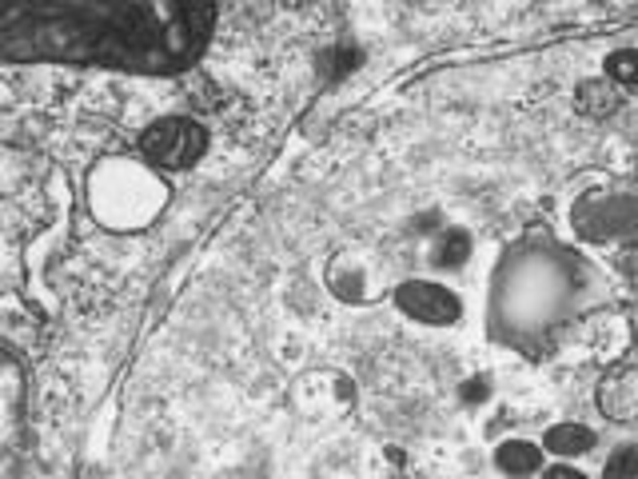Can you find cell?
I'll return each instance as SVG.
<instances>
[{
    "label": "cell",
    "mask_w": 638,
    "mask_h": 479,
    "mask_svg": "<svg viewBox=\"0 0 638 479\" xmlns=\"http://www.w3.org/2000/svg\"><path fill=\"white\" fill-rule=\"evenodd\" d=\"M212 4L144 0H32L0 17V52L12 61L104 64L133 72H180L208 44Z\"/></svg>",
    "instance_id": "6da1fadb"
},
{
    "label": "cell",
    "mask_w": 638,
    "mask_h": 479,
    "mask_svg": "<svg viewBox=\"0 0 638 479\" xmlns=\"http://www.w3.org/2000/svg\"><path fill=\"white\" fill-rule=\"evenodd\" d=\"M208 148V136L196 121L184 116H168V121L153 124L140 140V153L160 168H192Z\"/></svg>",
    "instance_id": "7a4b0ae2"
},
{
    "label": "cell",
    "mask_w": 638,
    "mask_h": 479,
    "mask_svg": "<svg viewBox=\"0 0 638 479\" xmlns=\"http://www.w3.org/2000/svg\"><path fill=\"white\" fill-rule=\"evenodd\" d=\"M399 308L407 316L423 320V324H456L459 320V300L439 284H423V280H407L396 292Z\"/></svg>",
    "instance_id": "3957f363"
},
{
    "label": "cell",
    "mask_w": 638,
    "mask_h": 479,
    "mask_svg": "<svg viewBox=\"0 0 638 479\" xmlns=\"http://www.w3.org/2000/svg\"><path fill=\"white\" fill-rule=\"evenodd\" d=\"M598 404L610 419H638V367H623L603 379Z\"/></svg>",
    "instance_id": "277c9868"
},
{
    "label": "cell",
    "mask_w": 638,
    "mask_h": 479,
    "mask_svg": "<svg viewBox=\"0 0 638 479\" xmlns=\"http://www.w3.org/2000/svg\"><path fill=\"white\" fill-rule=\"evenodd\" d=\"M495 459H499V468H503L506 476H531V471H538V464H543V451H538L535 444L511 439V444L499 448Z\"/></svg>",
    "instance_id": "5b68a950"
},
{
    "label": "cell",
    "mask_w": 638,
    "mask_h": 479,
    "mask_svg": "<svg viewBox=\"0 0 638 479\" xmlns=\"http://www.w3.org/2000/svg\"><path fill=\"white\" fill-rule=\"evenodd\" d=\"M590 448H595V436L578 424H558L547 431V451H555V456H583Z\"/></svg>",
    "instance_id": "8992f818"
},
{
    "label": "cell",
    "mask_w": 638,
    "mask_h": 479,
    "mask_svg": "<svg viewBox=\"0 0 638 479\" xmlns=\"http://www.w3.org/2000/svg\"><path fill=\"white\" fill-rule=\"evenodd\" d=\"M471 256V236L467 232H447L436 248V264L439 268H459Z\"/></svg>",
    "instance_id": "52a82bcc"
},
{
    "label": "cell",
    "mask_w": 638,
    "mask_h": 479,
    "mask_svg": "<svg viewBox=\"0 0 638 479\" xmlns=\"http://www.w3.org/2000/svg\"><path fill=\"white\" fill-rule=\"evenodd\" d=\"M607 479H638V448H618L607 459Z\"/></svg>",
    "instance_id": "ba28073f"
},
{
    "label": "cell",
    "mask_w": 638,
    "mask_h": 479,
    "mask_svg": "<svg viewBox=\"0 0 638 479\" xmlns=\"http://www.w3.org/2000/svg\"><path fill=\"white\" fill-rule=\"evenodd\" d=\"M607 72L623 84H638V52H615L607 61Z\"/></svg>",
    "instance_id": "9c48e42d"
},
{
    "label": "cell",
    "mask_w": 638,
    "mask_h": 479,
    "mask_svg": "<svg viewBox=\"0 0 638 479\" xmlns=\"http://www.w3.org/2000/svg\"><path fill=\"white\" fill-rule=\"evenodd\" d=\"M547 479H587V476H583V471H575V468H551Z\"/></svg>",
    "instance_id": "30bf717a"
}]
</instances>
